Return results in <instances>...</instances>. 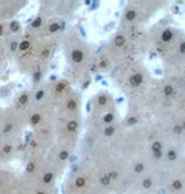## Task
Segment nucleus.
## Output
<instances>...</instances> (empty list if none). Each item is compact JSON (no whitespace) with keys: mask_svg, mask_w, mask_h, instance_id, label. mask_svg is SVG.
I'll list each match as a JSON object with an SVG mask.
<instances>
[{"mask_svg":"<svg viewBox=\"0 0 185 194\" xmlns=\"http://www.w3.org/2000/svg\"><path fill=\"white\" fill-rule=\"evenodd\" d=\"M66 30L64 20L40 15L34 16L24 28L13 60L21 73L31 77L33 85L44 81Z\"/></svg>","mask_w":185,"mask_h":194,"instance_id":"f257e3e1","label":"nucleus"},{"mask_svg":"<svg viewBox=\"0 0 185 194\" xmlns=\"http://www.w3.org/2000/svg\"><path fill=\"white\" fill-rule=\"evenodd\" d=\"M139 56L153 53L164 71L185 67V32L169 23H156L139 37Z\"/></svg>","mask_w":185,"mask_h":194,"instance_id":"f03ea898","label":"nucleus"},{"mask_svg":"<svg viewBox=\"0 0 185 194\" xmlns=\"http://www.w3.org/2000/svg\"><path fill=\"white\" fill-rule=\"evenodd\" d=\"M68 81L76 85H84L91 81L94 71L96 49L74 28L67 29L61 42Z\"/></svg>","mask_w":185,"mask_h":194,"instance_id":"7ed1b4c3","label":"nucleus"},{"mask_svg":"<svg viewBox=\"0 0 185 194\" xmlns=\"http://www.w3.org/2000/svg\"><path fill=\"white\" fill-rule=\"evenodd\" d=\"M140 35H131L117 29L106 44L100 50H96L94 71L111 75L127 60L140 57L137 49Z\"/></svg>","mask_w":185,"mask_h":194,"instance_id":"20e7f679","label":"nucleus"},{"mask_svg":"<svg viewBox=\"0 0 185 194\" xmlns=\"http://www.w3.org/2000/svg\"><path fill=\"white\" fill-rule=\"evenodd\" d=\"M169 3L161 0H134L128 1L123 8L117 29L131 35L142 34L150 20Z\"/></svg>","mask_w":185,"mask_h":194,"instance_id":"39448f33","label":"nucleus"},{"mask_svg":"<svg viewBox=\"0 0 185 194\" xmlns=\"http://www.w3.org/2000/svg\"><path fill=\"white\" fill-rule=\"evenodd\" d=\"M122 122L118 106L113 95L106 90L98 91L90 101V110L86 120V130L100 131L117 126Z\"/></svg>","mask_w":185,"mask_h":194,"instance_id":"423d86ee","label":"nucleus"},{"mask_svg":"<svg viewBox=\"0 0 185 194\" xmlns=\"http://www.w3.org/2000/svg\"><path fill=\"white\" fill-rule=\"evenodd\" d=\"M54 105L48 93V81L33 85L29 90V104L27 107V126L31 130L52 126L54 121Z\"/></svg>","mask_w":185,"mask_h":194,"instance_id":"0eeeda50","label":"nucleus"},{"mask_svg":"<svg viewBox=\"0 0 185 194\" xmlns=\"http://www.w3.org/2000/svg\"><path fill=\"white\" fill-rule=\"evenodd\" d=\"M63 194H110L100 175L83 161L76 164L64 183Z\"/></svg>","mask_w":185,"mask_h":194,"instance_id":"6e6552de","label":"nucleus"},{"mask_svg":"<svg viewBox=\"0 0 185 194\" xmlns=\"http://www.w3.org/2000/svg\"><path fill=\"white\" fill-rule=\"evenodd\" d=\"M24 28L18 20L0 23V71L13 60Z\"/></svg>","mask_w":185,"mask_h":194,"instance_id":"1a4fd4ad","label":"nucleus"},{"mask_svg":"<svg viewBox=\"0 0 185 194\" xmlns=\"http://www.w3.org/2000/svg\"><path fill=\"white\" fill-rule=\"evenodd\" d=\"M54 144L53 125L31 130L27 142V158H46L47 152Z\"/></svg>","mask_w":185,"mask_h":194,"instance_id":"9d476101","label":"nucleus"},{"mask_svg":"<svg viewBox=\"0 0 185 194\" xmlns=\"http://www.w3.org/2000/svg\"><path fill=\"white\" fill-rule=\"evenodd\" d=\"M79 6L77 1L69 0H47L39 4V14L43 18L48 19H62L71 16L76 13Z\"/></svg>","mask_w":185,"mask_h":194,"instance_id":"9b49d317","label":"nucleus"},{"mask_svg":"<svg viewBox=\"0 0 185 194\" xmlns=\"http://www.w3.org/2000/svg\"><path fill=\"white\" fill-rule=\"evenodd\" d=\"M0 194H29L19 174L0 169Z\"/></svg>","mask_w":185,"mask_h":194,"instance_id":"f8f14e48","label":"nucleus"},{"mask_svg":"<svg viewBox=\"0 0 185 194\" xmlns=\"http://www.w3.org/2000/svg\"><path fill=\"white\" fill-rule=\"evenodd\" d=\"M27 4L24 0H0V23L14 20L16 14Z\"/></svg>","mask_w":185,"mask_h":194,"instance_id":"ddd939ff","label":"nucleus"},{"mask_svg":"<svg viewBox=\"0 0 185 194\" xmlns=\"http://www.w3.org/2000/svg\"><path fill=\"white\" fill-rule=\"evenodd\" d=\"M21 141H15L0 135V165L12 161L20 150Z\"/></svg>","mask_w":185,"mask_h":194,"instance_id":"4468645a","label":"nucleus"},{"mask_svg":"<svg viewBox=\"0 0 185 194\" xmlns=\"http://www.w3.org/2000/svg\"><path fill=\"white\" fill-rule=\"evenodd\" d=\"M1 110L3 108H0V135H1Z\"/></svg>","mask_w":185,"mask_h":194,"instance_id":"2eb2a0df","label":"nucleus"}]
</instances>
